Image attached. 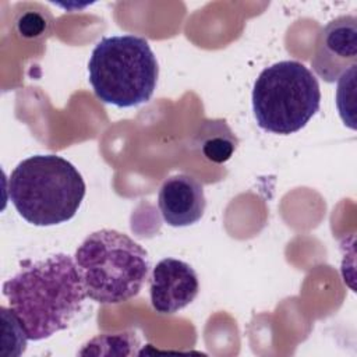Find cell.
I'll return each mask as SVG.
<instances>
[{"instance_id":"1","label":"cell","mask_w":357,"mask_h":357,"mask_svg":"<svg viewBox=\"0 0 357 357\" xmlns=\"http://www.w3.org/2000/svg\"><path fill=\"white\" fill-rule=\"evenodd\" d=\"M3 294L29 340L66 329L86 298L75 261L64 252L24 266L3 283Z\"/></svg>"},{"instance_id":"10","label":"cell","mask_w":357,"mask_h":357,"mask_svg":"<svg viewBox=\"0 0 357 357\" xmlns=\"http://www.w3.org/2000/svg\"><path fill=\"white\" fill-rule=\"evenodd\" d=\"M18 29L22 36L35 38L42 35V32L46 29V21L40 14L29 11V13H25L18 20Z\"/></svg>"},{"instance_id":"9","label":"cell","mask_w":357,"mask_h":357,"mask_svg":"<svg viewBox=\"0 0 357 357\" xmlns=\"http://www.w3.org/2000/svg\"><path fill=\"white\" fill-rule=\"evenodd\" d=\"M195 144L208 160L223 163L233 156L238 139L225 120H206L197 132Z\"/></svg>"},{"instance_id":"2","label":"cell","mask_w":357,"mask_h":357,"mask_svg":"<svg viewBox=\"0 0 357 357\" xmlns=\"http://www.w3.org/2000/svg\"><path fill=\"white\" fill-rule=\"evenodd\" d=\"M7 192L28 223L53 226L75 216L85 197V183L67 159L59 155H33L14 167Z\"/></svg>"},{"instance_id":"7","label":"cell","mask_w":357,"mask_h":357,"mask_svg":"<svg viewBox=\"0 0 357 357\" xmlns=\"http://www.w3.org/2000/svg\"><path fill=\"white\" fill-rule=\"evenodd\" d=\"M199 282L192 266L181 259L165 258L149 278L151 305L159 314H174L198 296Z\"/></svg>"},{"instance_id":"8","label":"cell","mask_w":357,"mask_h":357,"mask_svg":"<svg viewBox=\"0 0 357 357\" xmlns=\"http://www.w3.org/2000/svg\"><path fill=\"white\" fill-rule=\"evenodd\" d=\"M158 206L167 225L173 227L194 225L205 212L206 199L204 188L192 176H170L159 190Z\"/></svg>"},{"instance_id":"6","label":"cell","mask_w":357,"mask_h":357,"mask_svg":"<svg viewBox=\"0 0 357 357\" xmlns=\"http://www.w3.org/2000/svg\"><path fill=\"white\" fill-rule=\"evenodd\" d=\"M357 61V18L342 15L322 28L311 59L315 74L325 82L337 81Z\"/></svg>"},{"instance_id":"3","label":"cell","mask_w":357,"mask_h":357,"mask_svg":"<svg viewBox=\"0 0 357 357\" xmlns=\"http://www.w3.org/2000/svg\"><path fill=\"white\" fill-rule=\"evenodd\" d=\"M86 297L120 304L135 297L148 279V252L130 236L113 229L91 233L74 255Z\"/></svg>"},{"instance_id":"4","label":"cell","mask_w":357,"mask_h":357,"mask_svg":"<svg viewBox=\"0 0 357 357\" xmlns=\"http://www.w3.org/2000/svg\"><path fill=\"white\" fill-rule=\"evenodd\" d=\"M88 73L98 99L132 107L153 95L159 67L148 40L128 33L100 39L91 53Z\"/></svg>"},{"instance_id":"5","label":"cell","mask_w":357,"mask_h":357,"mask_svg":"<svg viewBox=\"0 0 357 357\" xmlns=\"http://www.w3.org/2000/svg\"><path fill=\"white\" fill-rule=\"evenodd\" d=\"M319 105L318 79L296 60L264 68L254 82L252 110L257 124L265 131L293 134L312 119Z\"/></svg>"}]
</instances>
